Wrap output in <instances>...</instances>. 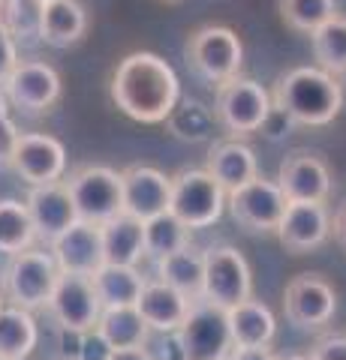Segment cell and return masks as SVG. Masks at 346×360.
<instances>
[{
  "instance_id": "cell-1",
  "label": "cell",
  "mask_w": 346,
  "mask_h": 360,
  "mask_svg": "<svg viewBox=\"0 0 346 360\" xmlns=\"http://www.w3.org/2000/svg\"><path fill=\"white\" fill-rule=\"evenodd\" d=\"M109 94L130 120L166 123L181 103V78L160 54L132 51L115 66Z\"/></svg>"
},
{
  "instance_id": "cell-12",
  "label": "cell",
  "mask_w": 346,
  "mask_h": 360,
  "mask_svg": "<svg viewBox=\"0 0 346 360\" xmlns=\"http://www.w3.org/2000/svg\"><path fill=\"white\" fill-rule=\"evenodd\" d=\"M286 319L301 330H319L338 312V291L319 274H298L283 291Z\"/></svg>"
},
{
  "instance_id": "cell-4",
  "label": "cell",
  "mask_w": 346,
  "mask_h": 360,
  "mask_svg": "<svg viewBox=\"0 0 346 360\" xmlns=\"http://www.w3.org/2000/svg\"><path fill=\"white\" fill-rule=\"evenodd\" d=\"M274 111L271 94L256 78L235 75L217 84L214 96V117L232 139H247L265 127L268 115Z\"/></svg>"
},
{
  "instance_id": "cell-21",
  "label": "cell",
  "mask_w": 346,
  "mask_h": 360,
  "mask_svg": "<svg viewBox=\"0 0 346 360\" xmlns=\"http://www.w3.org/2000/svg\"><path fill=\"white\" fill-rule=\"evenodd\" d=\"M205 172L217 180V184L232 193L244 184L259 177V162H256V150L244 139H223L211 144Z\"/></svg>"
},
{
  "instance_id": "cell-40",
  "label": "cell",
  "mask_w": 346,
  "mask_h": 360,
  "mask_svg": "<svg viewBox=\"0 0 346 360\" xmlns=\"http://www.w3.org/2000/svg\"><path fill=\"white\" fill-rule=\"evenodd\" d=\"M229 360H277L271 348H232Z\"/></svg>"
},
{
  "instance_id": "cell-10",
  "label": "cell",
  "mask_w": 346,
  "mask_h": 360,
  "mask_svg": "<svg viewBox=\"0 0 346 360\" xmlns=\"http://www.w3.org/2000/svg\"><path fill=\"white\" fill-rule=\"evenodd\" d=\"M178 336H181L187 360H229L235 348L229 330V312L208 300H196L190 307V315Z\"/></svg>"
},
{
  "instance_id": "cell-13",
  "label": "cell",
  "mask_w": 346,
  "mask_h": 360,
  "mask_svg": "<svg viewBox=\"0 0 346 360\" xmlns=\"http://www.w3.org/2000/svg\"><path fill=\"white\" fill-rule=\"evenodd\" d=\"M9 168H16V174L25 180L27 186L58 184L66 174V148L54 135L21 132Z\"/></svg>"
},
{
  "instance_id": "cell-20",
  "label": "cell",
  "mask_w": 346,
  "mask_h": 360,
  "mask_svg": "<svg viewBox=\"0 0 346 360\" xmlns=\"http://www.w3.org/2000/svg\"><path fill=\"white\" fill-rule=\"evenodd\" d=\"M193 300L184 297L181 291H175L172 285L160 283V279H148L142 288V297L136 303L139 315L144 319L151 333H175L181 330V324L187 321Z\"/></svg>"
},
{
  "instance_id": "cell-29",
  "label": "cell",
  "mask_w": 346,
  "mask_h": 360,
  "mask_svg": "<svg viewBox=\"0 0 346 360\" xmlns=\"http://www.w3.org/2000/svg\"><path fill=\"white\" fill-rule=\"evenodd\" d=\"M37 243V229L30 222V213L25 201L4 198L0 201V252L6 258L16 252L33 250Z\"/></svg>"
},
{
  "instance_id": "cell-26",
  "label": "cell",
  "mask_w": 346,
  "mask_h": 360,
  "mask_svg": "<svg viewBox=\"0 0 346 360\" xmlns=\"http://www.w3.org/2000/svg\"><path fill=\"white\" fill-rule=\"evenodd\" d=\"M157 279L175 291H181L190 300H202V285H205V252H196L193 246L166 255L157 262Z\"/></svg>"
},
{
  "instance_id": "cell-35",
  "label": "cell",
  "mask_w": 346,
  "mask_h": 360,
  "mask_svg": "<svg viewBox=\"0 0 346 360\" xmlns=\"http://www.w3.org/2000/svg\"><path fill=\"white\" fill-rule=\"evenodd\" d=\"M310 360H346V333H326L310 348Z\"/></svg>"
},
{
  "instance_id": "cell-24",
  "label": "cell",
  "mask_w": 346,
  "mask_h": 360,
  "mask_svg": "<svg viewBox=\"0 0 346 360\" xmlns=\"http://www.w3.org/2000/svg\"><path fill=\"white\" fill-rule=\"evenodd\" d=\"M229 330L235 348H268L277 333V319L268 303L250 297L229 309Z\"/></svg>"
},
{
  "instance_id": "cell-9",
  "label": "cell",
  "mask_w": 346,
  "mask_h": 360,
  "mask_svg": "<svg viewBox=\"0 0 346 360\" xmlns=\"http://www.w3.org/2000/svg\"><path fill=\"white\" fill-rule=\"evenodd\" d=\"M286 195L277 180L271 177H256L250 184L226 193V207L235 217L238 225L247 231H262V234H277L280 219L286 213Z\"/></svg>"
},
{
  "instance_id": "cell-19",
  "label": "cell",
  "mask_w": 346,
  "mask_h": 360,
  "mask_svg": "<svg viewBox=\"0 0 346 360\" xmlns=\"http://www.w3.org/2000/svg\"><path fill=\"white\" fill-rule=\"evenodd\" d=\"M25 205H27L33 229H37V238L46 240V243L61 238L70 225L79 222L73 195H70V189H66L63 180H58V184H46V186H30Z\"/></svg>"
},
{
  "instance_id": "cell-5",
  "label": "cell",
  "mask_w": 346,
  "mask_h": 360,
  "mask_svg": "<svg viewBox=\"0 0 346 360\" xmlns=\"http://www.w3.org/2000/svg\"><path fill=\"white\" fill-rule=\"evenodd\" d=\"M187 63L211 84H223L241 75L244 66V42L238 30L229 25H205L187 37Z\"/></svg>"
},
{
  "instance_id": "cell-17",
  "label": "cell",
  "mask_w": 346,
  "mask_h": 360,
  "mask_svg": "<svg viewBox=\"0 0 346 360\" xmlns=\"http://www.w3.org/2000/svg\"><path fill=\"white\" fill-rule=\"evenodd\" d=\"M49 252L54 258L61 274L75 276H94L103 267V238H99V225L91 222H75L70 225L61 238L49 243Z\"/></svg>"
},
{
  "instance_id": "cell-41",
  "label": "cell",
  "mask_w": 346,
  "mask_h": 360,
  "mask_svg": "<svg viewBox=\"0 0 346 360\" xmlns=\"http://www.w3.org/2000/svg\"><path fill=\"white\" fill-rule=\"evenodd\" d=\"M331 234L338 238V243L346 250V205H343L338 213H334V219H331Z\"/></svg>"
},
{
  "instance_id": "cell-25",
  "label": "cell",
  "mask_w": 346,
  "mask_h": 360,
  "mask_svg": "<svg viewBox=\"0 0 346 360\" xmlns=\"http://www.w3.org/2000/svg\"><path fill=\"white\" fill-rule=\"evenodd\" d=\"M91 279L103 309L136 307L142 297V288L148 283V276H142L139 267H124V264H103Z\"/></svg>"
},
{
  "instance_id": "cell-18",
  "label": "cell",
  "mask_w": 346,
  "mask_h": 360,
  "mask_svg": "<svg viewBox=\"0 0 346 360\" xmlns=\"http://www.w3.org/2000/svg\"><path fill=\"white\" fill-rule=\"evenodd\" d=\"M277 238L295 255L316 250L331 238V210L322 201H289Z\"/></svg>"
},
{
  "instance_id": "cell-8",
  "label": "cell",
  "mask_w": 346,
  "mask_h": 360,
  "mask_svg": "<svg viewBox=\"0 0 346 360\" xmlns=\"http://www.w3.org/2000/svg\"><path fill=\"white\" fill-rule=\"evenodd\" d=\"M253 297V270L235 246H211L205 250V285L202 300L220 309H235Z\"/></svg>"
},
{
  "instance_id": "cell-30",
  "label": "cell",
  "mask_w": 346,
  "mask_h": 360,
  "mask_svg": "<svg viewBox=\"0 0 346 360\" xmlns=\"http://www.w3.org/2000/svg\"><path fill=\"white\" fill-rule=\"evenodd\" d=\"M310 49L319 70L331 75H346V15H334L319 30L310 33Z\"/></svg>"
},
{
  "instance_id": "cell-44",
  "label": "cell",
  "mask_w": 346,
  "mask_h": 360,
  "mask_svg": "<svg viewBox=\"0 0 346 360\" xmlns=\"http://www.w3.org/2000/svg\"><path fill=\"white\" fill-rule=\"evenodd\" d=\"M6 307V297H4V288H0V309Z\"/></svg>"
},
{
  "instance_id": "cell-37",
  "label": "cell",
  "mask_w": 346,
  "mask_h": 360,
  "mask_svg": "<svg viewBox=\"0 0 346 360\" xmlns=\"http://www.w3.org/2000/svg\"><path fill=\"white\" fill-rule=\"evenodd\" d=\"M18 45H16V37L9 33L4 25H0V90H4L6 84V78L9 72L16 70V63H18Z\"/></svg>"
},
{
  "instance_id": "cell-11",
  "label": "cell",
  "mask_w": 346,
  "mask_h": 360,
  "mask_svg": "<svg viewBox=\"0 0 346 360\" xmlns=\"http://www.w3.org/2000/svg\"><path fill=\"white\" fill-rule=\"evenodd\" d=\"M63 94L61 72L46 60H18L16 70L9 72L4 84V96L9 105H16L27 115H42L58 105V99Z\"/></svg>"
},
{
  "instance_id": "cell-42",
  "label": "cell",
  "mask_w": 346,
  "mask_h": 360,
  "mask_svg": "<svg viewBox=\"0 0 346 360\" xmlns=\"http://www.w3.org/2000/svg\"><path fill=\"white\" fill-rule=\"evenodd\" d=\"M111 360H151V354L144 348H127V352H115Z\"/></svg>"
},
{
  "instance_id": "cell-38",
  "label": "cell",
  "mask_w": 346,
  "mask_h": 360,
  "mask_svg": "<svg viewBox=\"0 0 346 360\" xmlns=\"http://www.w3.org/2000/svg\"><path fill=\"white\" fill-rule=\"evenodd\" d=\"M18 127L16 120L4 115L0 117V168H6L9 162H13V153H16V144H18Z\"/></svg>"
},
{
  "instance_id": "cell-28",
  "label": "cell",
  "mask_w": 346,
  "mask_h": 360,
  "mask_svg": "<svg viewBox=\"0 0 346 360\" xmlns=\"http://www.w3.org/2000/svg\"><path fill=\"white\" fill-rule=\"evenodd\" d=\"M97 330L106 336V342L115 352H127V348H144L148 342V324L139 315L136 307H115V309H103L97 321Z\"/></svg>"
},
{
  "instance_id": "cell-2",
  "label": "cell",
  "mask_w": 346,
  "mask_h": 360,
  "mask_svg": "<svg viewBox=\"0 0 346 360\" xmlns=\"http://www.w3.org/2000/svg\"><path fill=\"white\" fill-rule=\"evenodd\" d=\"M274 108L301 127H328L343 111V82L319 66H292L274 82Z\"/></svg>"
},
{
  "instance_id": "cell-27",
  "label": "cell",
  "mask_w": 346,
  "mask_h": 360,
  "mask_svg": "<svg viewBox=\"0 0 346 360\" xmlns=\"http://www.w3.org/2000/svg\"><path fill=\"white\" fill-rule=\"evenodd\" d=\"M39 342V328L33 312L6 307L0 309V360H27Z\"/></svg>"
},
{
  "instance_id": "cell-36",
  "label": "cell",
  "mask_w": 346,
  "mask_h": 360,
  "mask_svg": "<svg viewBox=\"0 0 346 360\" xmlns=\"http://www.w3.org/2000/svg\"><path fill=\"white\" fill-rule=\"evenodd\" d=\"M111 354H115V348L106 342V336L99 333L97 328L82 333V352H79V360H111Z\"/></svg>"
},
{
  "instance_id": "cell-22",
  "label": "cell",
  "mask_w": 346,
  "mask_h": 360,
  "mask_svg": "<svg viewBox=\"0 0 346 360\" xmlns=\"http://www.w3.org/2000/svg\"><path fill=\"white\" fill-rule=\"evenodd\" d=\"M87 33V9L79 0H54L39 9V39L54 49H70Z\"/></svg>"
},
{
  "instance_id": "cell-3",
  "label": "cell",
  "mask_w": 346,
  "mask_h": 360,
  "mask_svg": "<svg viewBox=\"0 0 346 360\" xmlns=\"http://www.w3.org/2000/svg\"><path fill=\"white\" fill-rule=\"evenodd\" d=\"M58 279H61V270L49 250H25V252L9 255L4 274H0V288H4V297L9 307L33 312V309L49 307Z\"/></svg>"
},
{
  "instance_id": "cell-14",
  "label": "cell",
  "mask_w": 346,
  "mask_h": 360,
  "mask_svg": "<svg viewBox=\"0 0 346 360\" xmlns=\"http://www.w3.org/2000/svg\"><path fill=\"white\" fill-rule=\"evenodd\" d=\"M121 186H124V213L139 222L169 213L172 201V177L154 165H127L121 172Z\"/></svg>"
},
{
  "instance_id": "cell-15",
  "label": "cell",
  "mask_w": 346,
  "mask_h": 360,
  "mask_svg": "<svg viewBox=\"0 0 346 360\" xmlns=\"http://www.w3.org/2000/svg\"><path fill=\"white\" fill-rule=\"evenodd\" d=\"M49 312L58 321V328L66 330H94L99 315H103V303L97 297L94 279L91 276H75V274H61L54 295L49 300Z\"/></svg>"
},
{
  "instance_id": "cell-45",
  "label": "cell",
  "mask_w": 346,
  "mask_h": 360,
  "mask_svg": "<svg viewBox=\"0 0 346 360\" xmlns=\"http://www.w3.org/2000/svg\"><path fill=\"white\" fill-rule=\"evenodd\" d=\"M39 4H54V0H39Z\"/></svg>"
},
{
  "instance_id": "cell-33",
  "label": "cell",
  "mask_w": 346,
  "mask_h": 360,
  "mask_svg": "<svg viewBox=\"0 0 346 360\" xmlns=\"http://www.w3.org/2000/svg\"><path fill=\"white\" fill-rule=\"evenodd\" d=\"M39 0H0V25L13 37H39Z\"/></svg>"
},
{
  "instance_id": "cell-6",
  "label": "cell",
  "mask_w": 346,
  "mask_h": 360,
  "mask_svg": "<svg viewBox=\"0 0 346 360\" xmlns=\"http://www.w3.org/2000/svg\"><path fill=\"white\" fill-rule=\"evenodd\" d=\"M73 195L75 213L82 222L106 225L124 213V186H121V172L109 165H82L63 180Z\"/></svg>"
},
{
  "instance_id": "cell-31",
  "label": "cell",
  "mask_w": 346,
  "mask_h": 360,
  "mask_svg": "<svg viewBox=\"0 0 346 360\" xmlns=\"http://www.w3.org/2000/svg\"><path fill=\"white\" fill-rule=\"evenodd\" d=\"M190 231L187 225L172 217V213H163V217H154L144 222V255H151L154 262H160L166 255H175L190 246Z\"/></svg>"
},
{
  "instance_id": "cell-43",
  "label": "cell",
  "mask_w": 346,
  "mask_h": 360,
  "mask_svg": "<svg viewBox=\"0 0 346 360\" xmlns=\"http://www.w3.org/2000/svg\"><path fill=\"white\" fill-rule=\"evenodd\" d=\"M277 360H310L307 354H283V357H277Z\"/></svg>"
},
{
  "instance_id": "cell-7",
  "label": "cell",
  "mask_w": 346,
  "mask_h": 360,
  "mask_svg": "<svg viewBox=\"0 0 346 360\" xmlns=\"http://www.w3.org/2000/svg\"><path fill=\"white\" fill-rule=\"evenodd\" d=\"M223 210H226V189L205 168H181L178 174H172L169 213L181 219L190 231L214 225Z\"/></svg>"
},
{
  "instance_id": "cell-46",
  "label": "cell",
  "mask_w": 346,
  "mask_h": 360,
  "mask_svg": "<svg viewBox=\"0 0 346 360\" xmlns=\"http://www.w3.org/2000/svg\"><path fill=\"white\" fill-rule=\"evenodd\" d=\"M169 4H172V0H169Z\"/></svg>"
},
{
  "instance_id": "cell-23",
  "label": "cell",
  "mask_w": 346,
  "mask_h": 360,
  "mask_svg": "<svg viewBox=\"0 0 346 360\" xmlns=\"http://www.w3.org/2000/svg\"><path fill=\"white\" fill-rule=\"evenodd\" d=\"M99 238H103V262L106 264H124L139 267L144 258V222L118 213L115 219L99 225Z\"/></svg>"
},
{
  "instance_id": "cell-39",
  "label": "cell",
  "mask_w": 346,
  "mask_h": 360,
  "mask_svg": "<svg viewBox=\"0 0 346 360\" xmlns=\"http://www.w3.org/2000/svg\"><path fill=\"white\" fill-rule=\"evenodd\" d=\"M58 352H61L63 360H79V352H82V333H79V330L58 328Z\"/></svg>"
},
{
  "instance_id": "cell-34",
  "label": "cell",
  "mask_w": 346,
  "mask_h": 360,
  "mask_svg": "<svg viewBox=\"0 0 346 360\" xmlns=\"http://www.w3.org/2000/svg\"><path fill=\"white\" fill-rule=\"evenodd\" d=\"M144 352L151 354V360H187L178 330L175 333H151L148 342H144Z\"/></svg>"
},
{
  "instance_id": "cell-32",
  "label": "cell",
  "mask_w": 346,
  "mask_h": 360,
  "mask_svg": "<svg viewBox=\"0 0 346 360\" xmlns=\"http://www.w3.org/2000/svg\"><path fill=\"white\" fill-rule=\"evenodd\" d=\"M338 13V0H280V18L298 33H314Z\"/></svg>"
},
{
  "instance_id": "cell-16",
  "label": "cell",
  "mask_w": 346,
  "mask_h": 360,
  "mask_svg": "<svg viewBox=\"0 0 346 360\" xmlns=\"http://www.w3.org/2000/svg\"><path fill=\"white\" fill-rule=\"evenodd\" d=\"M286 201H322L331 193V168L319 153L310 150H292L283 156L280 172H277Z\"/></svg>"
}]
</instances>
